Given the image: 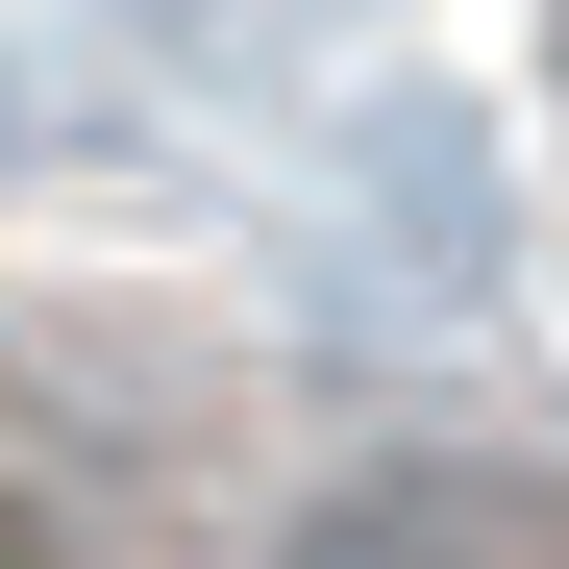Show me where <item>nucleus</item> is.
Here are the masks:
<instances>
[{
    "label": "nucleus",
    "mask_w": 569,
    "mask_h": 569,
    "mask_svg": "<svg viewBox=\"0 0 569 569\" xmlns=\"http://www.w3.org/2000/svg\"><path fill=\"white\" fill-rule=\"evenodd\" d=\"M272 569H545V496L520 470H347Z\"/></svg>",
    "instance_id": "1"
},
{
    "label": "nucleus",
    "mask_w": 569,
    "mask_h": 569,
    "mask_svg": "<svg viewBox=\"0 0 569 569\" xmlns=\"http://www.w3.org/2000/svg\"><path fill=\"white\" fill-rule=\"evenodd\" d=\"M0 569H74V520H50V496H26V470H0Z\"/></svg>",
    "instance_id": "2"
}]
</instances>
